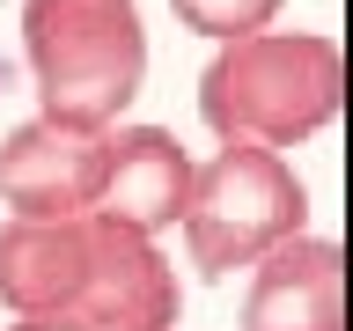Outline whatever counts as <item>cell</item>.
Returning <instances> with one entry per match:
<instances>
[{
    "label": "cell",
    "instance_id": "9c48e42d",
    "mask_svg": "<svg viewBox=\"0 0 353 331\" xmlns=\"http://www.w3.org/2000/svg\"><path fill=\"white\" fill-rule=\"evenodd\" d=\"M170 8H176L184 30H199V37H214V44L258 37V30H272V15H280V0H170Z\"/></svg>",
    "mask_w": 353,
    "mask_h": 331
},
{
    "label": "cell",
    "instance_id": "3957f363",
    "mask_svg": "<svg viewBox=\"0 0 353 331\" xmlns=\"http://www.w3.org/2000/svg\"><path fill=\"white\" fill-rule=\"evenodd\" d=\"M176 236L206 280H228V272H250L258 258H272L280 243L309 236V192L287 154L236 140L214 162H199Z\"/></svg>",
    "mask_w": 353,
    "mask_h": 331
},
{
    "label": "cell",
    "instance_id": "7a4b0ae2",
    "mask_svg": "<svg viewBox=\"0 0 353 331\" xmlns=\"http://www.w3.org/2000/svg\"><path fill=\"white\" fill-rule=\"evenodd\" d=\"M22 59L37 81V118L66 132L125 126L148 81L140 0H22Z\"/></svg>",
    "mask_w": 353,
    "mask_h": 331
},
{
    "label": "cell",
    "instance_id": "6da1fadb",
    "mask_svg": "<svg viewBox=\"0 0 353 331\" xmlns=\"http://www.w3.org/2000/svg\"><path fill=\"white\" fill-rule=\"evenodd\" d=\"M346 103V52L324 30H258L214 44L199 74V118L221 148H302Z\"/></svg>",
    "mask_w": 353,
    "mask_h": 331
},
{
    "label": "cell",
    "instance_id": "277c9868",
    "mask_svg": "<svg viewBox=\"0 0 353 331\" xmlns=\"http://www.w3.org/2000/svg\"><path fill=\"white\" fill-rule=\"evenodd\" d=\"M176 317H184L176 265L148 236L88 214V265L66 309V331H176Z\"/></svg>",
    "mask_w": 353,
    "mask_h": 331
},
{
    "label": "cell",
    "instance_id": "52a82bcc",
    "mask_svg": "<svg viewBox=\"0 0 353 331\" xmlns=\"http://www.w3.org/2000/svg\"><path fill=\"white\" fill-rule=\"evenodd\" d=\"M243 331H346V250L331 236H294L258 258Z\"/></svg>",
    "mask_w": 353,
    "mask_h": 331
},
{
    "label": "cell",
    "instance_id": "ba28073f",
    "mask_svg": "<svg viewBox=\"0 0 353 331\" xmlns=\"http://www.w3.org/2000/svg\"><path fill=\"white\" fill-rule=\"evenodd\" d=\"M88 265V214L74 221H0V309L66 324Z\"/></svg>",
    "mask_w": 353,
    "mask_h": 331
},
{
    "label": "cell",
    "instance_id": "5b68a950",
    "mask_svg": "<svg viewBox=\"0 0 353 331\" xmlns=\"http://www.w3.org/2000/svg\"><path fill=\"white\" fill-rule=\"evenodd\" d=\"M103 199V132H66L52 118H22L0 140V206L8 221H74Z\"/></svg>",
    "mask_w": 353,
    "mask_h": 331
},
{
    "label": "cell",
    "instance_id": "30bf717a",
    "mask_svg": "<svg viewBox=\"0 0 353 331\" xmlns=\"http://www.w3.org/2000/svg\"><path fill=\"white\" fill-rule=\"evenodd\" d=\"M8 331H66V324H44V317H15Z\"/></svg>",
    "mask_w": 353,
    "mask_h": 331
},
{
    "label": "cell",
    "instance_id": "8992f818",
    "mask_svg": "<svg viewBox=\"0 0 353 331\" xmlns=\"http://www.w3.org/2000/svg\"><path fill=\"white\" fill-rule=\"evenodd\" d=\"M192 177H199V162L170 126H110L103 132V199H96V214L154 243L184 221Z\"/></svg>",
    "mask_w": 353,
    "mask_h": 331
}]
</instances>
